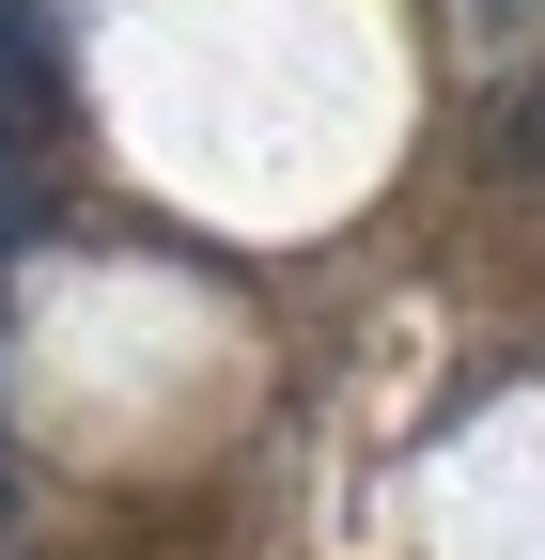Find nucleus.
<instances>
[{"mask_svg": "<svg viewBox=\"0 0 545 560\" xmlns=\"http://www.w3.org/2000/svg\"><path fill=\"white\" fill-rule=\"evenodd\" d=\"M0 514H16V482H0Z\"/></svg>", "mask_w": 545, "mask_h": 560, "instance_id": "3", "label": "nucleus"}, {"mask_svg": "<svg viewBox=\"0 0 545 560\" xmlns=\"http://www.w3.org/2000/svg\"><path fill=\"white\" fill-rule=\"evenodd\" d=\"M62 109V79H47V32H32V0H0V156Z\"/></svg>", "mask_w": 545, "mask_h": 560, "instance_id": "1", "label": "nucleus"}, {"mask_svg": "<svg viewBox=\"0 0 545 560\" xmlns=\"http://www.w3.org/2000/svg\"><path fill=\"white\" fill-rule=\"evenodd\" d=\"M467 16H484V32H530V16H545V0H467Z\"/></svg>", "mask_w": 545, "mask_h": 560, "instance_id": "2", "label": "nucleus"}]
</instances>
